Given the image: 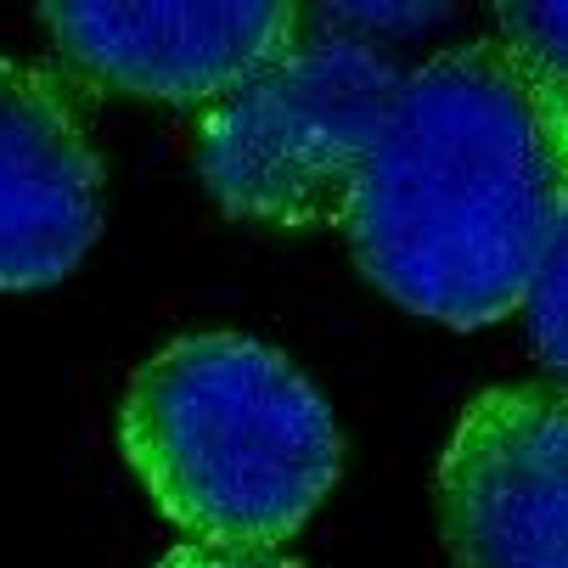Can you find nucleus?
I'll list each match as a JSON object with an SVG mask.
<instances>
[{
  "mask_svg": "<svg viewBox=\"0 0 568 568\" xmlns=\"http://www.w3.org/2000/svg\"><path fill=\"white\" fill-rule=\"evenodd\" d=\"M562 225L568 97L496 40L399 79L344 209L355 265L456 333L524 310Z\"/></svg>",
  "mask_w": 568,
  "mask_h": 568,
  "instance_id": "nucleus-1",
  "label": "nucleus"
},
{
  "mask_svg": "<svg viewBox=\"0 0 568 568\" xmlns=\"http://www.w3.org/2000/svg\"><path fill=\"white\" fill-rule=\"evenodd\" d=\"M119 439L158 513L214 546H282L344 467L327 394L248 333H192L135 366Z\"/></svg>",
  "mask_w": 568,
  "mask_h": 568,
  "instance_id": "nucleus-2",
  "label": "nucleus"
},
{
  "mask_svg": "<svg viewBox=\"0 0 568 568\" xmlns=\"http://www.w3.org/2000/svg\"><path fill=\"white\" fill-rule=\"evenodd\" d=\"M298 29V40L248 85L214 102L197 124V170L214 203L236 220L344 225L355 175L399 91L394 57L361 34Z\"/></svg>",
  "mask_w": 568,
  "mask_h": 568,
  "instance_id": "nucleus-3",
  "label": "nucleus"
},
{
  "mask_svg": "<svg viewBox=\"0 0 568 568\" xmlns=\"http://www.w3.org/2000/svg\"><path fill=\"white\" fill-rule=\"evenodd\" d=\"M456 568H568V388H484L439 456Z\"/></svg>",
  "mask_w": 568,
  "mask_h": 568,
  "instance_id": "nucleus-4",
  "label": "nucleus"
},
{
  "mask_svg": "<svg viewBox=\"0 0 568 568\" xmlns=\"http://www.w3.org/2000/svg\"><path fill=\"white\" fill-rule=\"evenodd\" d=\"M62 57L102 85L146 102H225L271 68L304 12L287 0H214V7H102L51 0L40 7Z\"/></svg>",
  "mask_w": 568,
  "mask_h": 568,
  "instance_id": "nucleus-5",
  "label": "nucleus"
},
{
  "mask_svg": "<svg viewBox=\"0 0 568 568\" xmlns=\"http://www.w3.org/2000/svg\"><path fill=\"white\" fill-rule=\"evenodd\" d=\"M102 236V158L68 91L0 57V293H40Z\"/></svg>",
  "mask_w": 568,
  "mask_h": 568,
  "instance_id": "nucleus-6",
  "label": "nucleus"
},
{
  "mask_svg": "<svg viewBox=\"0 0 568 568\" xmlns=\"http://www.w3.org/2000/svg\"><path fill=\"white\" fill-rule=\"evenodd\" d=\"M496 23H501V45H513L568 97V0H501Z\"/></svg>",
  "mask_w": 568,
  "mask_h": 568,
  "instance_id": "nucleus-7",
  "label": "nucleus"
},
{
  "mask_svg": "<svg viewBox=\"0 0 568 568\" xmlns=\"http://www.w3.org/2000/svg\"><path fill=\"white\" fill-rule=\"evenodd\" d=\"M524 321H529V344L546 366H557L568 377V225L557 231L551 254L524 298Z\"/></svg>",
  "mask_w": 568,
  "mask_h": 568,
  "instance_id": "nucleus-8",
  "label": "nucleus"
},
{
  "mask_svg": "<svg viewBox=\"0 0 568 568\" xmlns=\"http://www.w3.org/2000/svg\"><path fill=\"white\" fill-rule=\"evenodd\" d=\"M158 568H310L287 557L282 546H214V540H186L170 557H158Z\"/></svg>",
  "mask_w": 568,
  "mask_h": 568,
  "instance_id": "nucleus-9",
  "label": "nucleus"
}]
</instances>
